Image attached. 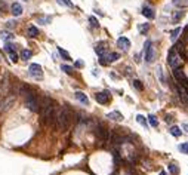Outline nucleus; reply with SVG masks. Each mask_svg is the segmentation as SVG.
Masks as SVG:
<instances>
[{"mask_svg": "<svg viewBox=\"0 0 188 175\" xmlns=\"http://www.w3.org/2000/svg\"><path fill=\"white\" fill-rule=\"evenodd\" d=\"M179 150L182 151V153H185V154H188V143L181 144V146H179Z\"/></svg>", "mask_w": 188, "mask_h": 175, "instance_id": "obj_37", "label": "nucleus"}, {"mask_svg": "<svg viewBox=\"0 0 188 175\" xmlns=\"http://www.w3.org/2000/svg\"><path fill=\"white\" fill-rule=\"evenodd\" d=\"M6 25H7V27H13V25H15V23H13V21H7V23H6Z\"/></svg>", "mask_w": 188, "mask_h": 175, "instance_id": "obj_39", "label": "nucleus"}, {"mask_svg": "<svg viewBox=\"0 0 188 175\" xmlns=\"http://www.w3.org/2000/svg\"><path fill=\"white\" fill-rule=\"evenodd\" d=\"M132 85H133V86H135L138 91H142V89H144V86H142V82H139V80H133V82H132Z\"/></svg>", "mask_w": 188, "mask_h": 175, "instance_id": "obj_32", "label": "nucleus"}, {"mask_svg": "<svg viewBox=\"0 0 188 175\" xmlns=\"http://www.w3.org/2000/svg\"><path fill=\"white\" fill-rule=\"evenodd\" d=\"M4 50H6V52H12V50H15V45L6 42V45H4Z\"/></svg>", "mask_w": 188, "mask_h": 175, "instance_id": "obj_31", "label": "nucleus"}, {"mask_svg": "<svg viewBox=\"0 0 188 175\" xmlns=\"http://www.w3.org/2000/svg\"><path fill=\"white\" fill-rule=\"evenodd\" d=\"M61 70H62L64 73H67V74H73V68H71L70 65H62Z\"/></svg>", "mask_w": 188, "mask_h": 175, "instance_id": "obj_35", "label": "nucleus"}, {"mask_svg": "<svg viewBox=\"0 0 188 175\" xmlns=\"http://www.w3.org/2000/svg\"><path fill=\"white\" fill-rule=\"evenodd\" d=\"M0 37H1L3 40H6V42H7V40H12V39H13V34H12L10 31H6V30H3V31L0 33Z\"/></svg>", "mask_w": 188, "mask_h": 175, "instance_id": "obj_19", "label": "nucleus"}, {"mask_svg": "<svg viewBox=\"0 0 188 175\" xmlns=\"http://www.w3.org/2000/svg\"><path fill=\"white\" fill-rule=\"evenodd\" d=\"M102 58H104V59L107 61V64H108V62H114V61H117L118 58H120V55H118V53H116V52H113V53L104 55Z\"/></svg>", "mask_w": 188, "mask_h": 175, "instance_id": "obj_15", "label": "nucleus"}, {"mask_svg": "<svg viewBox=\"0 0 188 175\" xmlns=\"http://www.w3.org/2000/svg\"><path fill=\"white\" fill-rule=\"evenodd\" d=\"M169 172H170V174H173V175L178 174V168H176V165H175V163H170V165H169Z\"/></svg>", "mask_w": 188, "mask_h": 175, "instance_id": "obj_30", "label": "nucleus"}, {"mask_svg": "<svg viewBox=\"0 0 188 175\" xmlns=\"http://www.w3.org/2000/svg\"><path fill=\"white\" fill-rule=\"evenodd\" d=\"M187 102H188V97H187Z\"/></svg>", "mask_w": 188, "mask_h": 175, "instance_id": "obj_43", "label": "nucleus"}, {"mask_svg": "<svg viewBox=\"0 0 188 175\" xmlns=\"http://www.w3.org/2000/svg\"><path fill=\"white\" fill-rule=\"evenodd\" d=\"M52 21V18L50 17H45V18H39V23L40 24H49Z\"/></svg>", "mask_w": 188, "mask_h": 175, "instance_id": "obj_36", "label": "nucleus"}, {"mask_svg": "<svg viewBox=\"0 0 188 175\" xmlns=\"http://www.w3.org/2000/svg\"><path fill=\"white\" fill-rule=\"evenodd\" d=\"M25 105H27V108H28L30 111H33V113H39V111H40V100L36 97L34 92H31V94H28V95L25 97Z\"/></svg>", "mask_w": 188, "mask_h": 175, "instance_id": "obj_2", "label": "nucleus"}, {"mask_svg": "<svg viewBox=\"0 0 188 175\" xmlns=\"http://www.w3.org/2000/svg\"><path fill=\"white\" fill-rule=\"evenodd\" d=\"M10 11H12V15H13V17H21V15H22V12H24L22 6H21L19 3H12Z\"/></svg>", "mask_w": 188, "mask_h": 175, "instance_id": "obj_11", "label": "nucleus"}, {"mask_svg": "<svg viewBox=\"0 0 188 175\" xmlns=\"http://www.w3.org/2000/svg\"><path fill=\"white\" fill-rule=\"evenodd\" d=\"M107 117H108V119H111V120H116V122L123 120V114H121L120 111H111V113H108V114H107Z\"/></svg>", "mask_w": 188, "mask_h": 175, "instance_id": "obj_13", "label": "nucleus"}, {"mask_svg": "<svg viewBox=\"0 0 188 175\" xmlns=\"http://www.w3.org/2000/svg\"><path fill=\"white\" fill-rule=\"evenodd\" d=\"M76 67H83V61H77V62H76Z\"/></svg>", "mask_w": 188, "mask_h": 175, "instance_id": "obj_38", "label": "nucleus"}, {"mask_svg": "<svg viewBox=\"0 0 188 175\" xmlns=\"http://www.w3.org/2000/svg\"><path fill=\"white\" fill-rule=\"evenodd\" d=\"M0 102H1V98H0Z\"/></svg>", "mask_w": 188, "mask_h": 175, "instance_id": "obj_44", "label": "nucleus"}, {"mask_svg": "<svg viewBox=\"0 0 188 175\" xmlns=\"http://www.w3.org/2000/svg\"><path fill=\"white\" fill-rule=\"evenodd\" d=\"M148 122H150V125L153 126V128H157V126H159V120H157L156 116H153V114L148 116Z\"/></svg>", "mask_w": 188, "mask_h": 175, "instance_id": "obj_23", "label": "nucleus"}, {"mask_svg": "<svg viewBox=\"0 0 188 175\" xmlns=\"http://www.w3.org/2000/svg\"><path fill=\"white\" fill-rule=\"evenodd\" d=\"M138 30H139L141 34H145V33L150 30V24H139L138 25Z\"/></svg>", "mask_w": 188, "mask_h": 175, "instance_id": "obj_24", "label": "nucleus"}, {"mask_svg": "<svg viewBox=\"0 0 188 175\" xmlns=\"http://www.w3.org/2000/svg\"><path fill=\"white\" fill-rule=\"evenodd\" d=\"M31 56H33V52H31V50H28V49H22V50H21V58H22L24 61L30 59Z\"/></svg>", "mask_w": 188, "mask_h": 175, "instance_id": "obj_20", "label": "nucleus"}, {"mask_svg": "<svg viewBox=\"0 0 188 175\" xmlns=\"http://www.w3.org/2000/svg\"><path fill=\"white\" fill-rule=\"evenodd\" d=\"M7 55L10 56V59H12V62H16V61H18V55L15 53V50H12V52H7Z\"/></svg>", "mask_w": 188, "mask_h": 175, "instance_id": "obj_34", "label": "nucleus"}, {"mask_svg": "<svg viewBox=\"0 0 188 175\" xmlns=\"http://www.w3.org/2000/svg\"><path fill=\"white\" fill-rule=\"evenodd\" d=\"M173 77L178 80V83H181V82H184V80L187 79L185 74H184V71L179 70V68H175V70H173Z\"/></svg>", "mask_w": 188, "mask_h": 175, "instance_id": "obj_12", "label": "nucleus"}, {"mask_svg": "<svg viewBox=\"0 0 188 175\" xmlns=\"http://www.w3.org/2000/svg\"><path fill=\"white\" fill-rule=\"evenodd\" d=\"M59 5H64V6H67V8H73L74 5H73V2L71 0H56Z\"/></svg>", "mask_w": 188, "mask_h": 175, "instance_id": "obj_29", "label": "nucleus"}, {"mask_svg": "<svg viewBox=\"0 0 188 175\" xmlns=\"http://www.w3.org/2000/svg\"><path fill=\"white\" fill-rule=\"evenodd\" d=\"M181 31H182V30H181V28L178 27V28H175V30H173V31L170 33V39H172V42H175V40H176V39L179 37V34H181Z\"/></svg>", "mask_w": 188, "mask_h": 175, "instance_id": "obj_21", "label": "nucleus"}, {"mask_svg": "<svg viewBox=\"0 0 188 175\" xmlns=\"http://www.w3.org/2000/svg\"><path fill=\"white\" fill-rule=\"evenodd\" d=\"M173 5L181 8V6H188V2L187 0H173Z\"/></svg>", "mask_w": 188, "mask_h": 175, "instance_id": "obj_27", "label": "nucleus"}, {"mask_svg": "<svg viewBox=\"0 0 188 175\" xmlns=\"http://www.w3.org/2000/svg\"><path fill=\"white\" fill-rule=\"evenodd\" d=\"M110 98H111V95H110L108 91H102V92H98L95 95V100L98 101L99 104H107L110 101Z\"/></svg>", "mask_w": 188, "mask_h": 175, "instance_id": "obj_7", "label": "nucleus"}, {"mask_svg": "<svg viewBox=\"0 0 188 175\" xmlns=\"http://www.w3.org/2000/svg\"><path fill=\"white\" fill-rule=\"evenodd\" d=\"M89 23H91V25L95 27V28H96V27H99V23H98V20H96L95 17H89Z\"/></svg>", "mask_w": 188, "mask_h": 175, "instance_id": "obj_33", "label": "nucleus"}, {"mask_svg": "<svg viewBox=\"0 0 188 175\" xmlns=\"http://www.w3.org/2000/svg\"><path fill=\"white\" fill-rule=\"evenodd\" d=\"M167 62H169V65L175 70V68H179L181 67V64H182V58L176 53V50L172 49L169 50V53H167Z\"/></svg>", "mask_w": 188, "mask_h": 175, "instance_id": "obj_3", "label": "nucleus"}, {"mask_svg": "<svg viewBox=\"0 0 188 175\" xmlns=\"http://www.w3.org/2000/svg\"><path fill=\"white\" fill-rule=\"evenodd\" d=\"M117 46L118 48H121L123 50H127L129 48H130V42H129V39L127 37H118V40H117Z\"/></svg>", "mask_w": 188, "mask_h": 175, "instance_id": "obj_9", "label": "nucleus"}, {"mask_svg": "<svg viewBox=\"0 0 188 175\" xmlns=\"http://www.w3.org/2000/svg\"><path fill=\"white\" fill-rule=\"evenodd\" d=\"M28 71H30V74L33 76V77H37V79H40L42 77V67L39 65V64H31L30 67H28Z\"/></svg>", "mask_w": 188, "mask_h": 175, "instance_id": "obj_8", "label": "nucleus"}, {"mask_svg": "<svg viewBox=\"0 0 188 175\" xmlns=\"http://www.w3.org/2000/svg\"><path fill=\"white\" fill-rule=\"evenodd\" d=\"M169 132H170L173 137H181V134H182V132H181V128H178V126H172Z\"/></svg>", "mask_w": 188, "mask_h": 175, "instance_id": "obj_22", "label": "nucleus"}, {"mask_svg": "<svg viewBox=\"0 0 188 175\" xmlns=\"http://www.w3.org/2000/svg\"><path fill=\"white\" fill-rule=\"evenodd\" d=\"M185 14L182 12V11H178V12H175V15H173V23H178L182 17H184Z\"/></svg>", "mask_w": 188, "mask_h": 175, "instance_id": "obj_25", "label": "nucleus"}, {"mask_svg": "<svg viewBox=\"0 0 188 175\" xmlns=\"http://www.w3.org/2000/svg\"><path fill=\"white\" fill-rule=\"evenodd\" d=\"M27 36L28 37H37L39 36V28L34 27V25H30L28 30H27Z\"/></svg>", "mask_w": 188, "mask_h": 175, "instance_id": "obj_17", "label": "nucleus"}, {"mask_svg": "<svg viewBox=\"0 0 188 175\" xmlns=\"http://www.w3.org/2000/svg\"><path fill=\"white\" fill-rule=\"evenodd\" d=\"M182 129H184L185 132H188V123H184V125H182Z\"/></svg>", "mask_w": 188, "mask_h": 175, "instance_id": "obj_40", "label": "nucleus"}, {"mask_svg": "<svg viewBox=\"0 0 188 175\" xmlns=\"http://www.w3.org/2000/svg\"><path fill=\"white\" fill-rule=\"evenodd\" d=\"M172 120V116H166V122H170Z\"/></svg>", "mask_w": 188, "mask_h": 175, "instance_id": "obj_41", "label": "nucleus"}, {"mask_svg": "<svg viewBox=\"0 0 188 175\" xmlns=\"http://www.w3.org/2000/svg\"><path fill=\"white\" fill-rule=\"evenodd\" d=\"M142 15L144 17H147V18H150V20H154V11L151 9V8H148V6H144V9H142Z\"/></svg>", "mask_w": 188, "mask_h": 175, "instance_id": "obj_16", "label": "nucleus"}, {"mask_svg": "<svg viewBox=\"0 0 188 175\" xmlns=\"http://www.w3.org/2000/svg\"><path fill=\"white\" fill-rule=\"evenodd\" d=\"M173 49L176 50V53H178L182 59L187 56V52H185V48H184V42H178V43L173 46Z\"/></svg>", "mask_w": 188, "mask_h": 175, "instance_id": "obj_10", "label": "nucleus"}, {"mask_svg": "<svg viewBox=\"0 0 188 175\" xmlns=\"http://www.w3.org/2000/svg\"><path fill=\"white\" fill-rule=\"evenodd\" d=\"M136 120H138V123H139V125H142V126H145V128H147V119H145L144 116L138 114V116H136Z\"/></svg>", "mask_w": 188, "mask_h": 175, "instance_id": "obj_28", "label": "nucleus"}, {"mask_svg": "<svg viewBox=\"0 0 188 175\" xmlns=\"http://www.w3.org/2000/svg\"><path fill=\"white\" fill-rule=\"evenodd\" d=\"M58 52L61 53V56H62V58H65V59H68V61H70V59H71L70 53H68V52H65V50L62 49V48H58Z\"/></svg>", "mask_w": 188, "mask_h": 175, "instance_id": "obj_26", "label": "nucleus"}, {"mask_svg": "<svg viewBox=\"0 0 188 175\" xmlns=\"http://www.w3.org/2000/svg\"><path fill=\"white\" fill-rule=\"evenodd\" d=\"M105 50L107 49H105V45H104V43H98L96 48H95V52H96L99 56H104V55H105Z\"/></svg>", "mask_w": 188, "mask_h": 175, "instance_id": "obj_18", "label": "nucleus"}, {"mask_svg": "<svg viewBox=\"0 0 188 175\" xmlns=\"http://www.w3.org/2000/svg\"><path fill=\"white\" fill-rule=\"evenodd\" d=\"M95 135L98 138L99 143H107L108 141V137H110V132L107 131V128L102 125H98L95 128Z\"/></svg>", "mask_w": 188, "mask_h": 175, "instance_id": "obj_5", "label": "nucleus"}, {"mask_svg": "<svg viewBox=\"0 0 188 175\" xmlns=\"http://www.w3.org/2000/svg\"><path fill=\"white\" fill-rule=\"evenodd\" d=\"M160 175H167V174H166L165 171H162V172H160Z\"/></svg>", "mask_w": 188, "mask_h": 175, "instance_id": "obj_42", "label": "nucleus"}, {"mask_svg": "<svg viewBox=\"0 0 188 175\" xmlns=\"http://www.w3.org/2000/svg\"><path fill=\"white\" fill-rule=\"evenodd\" d=\"M76 98L77 101H80L82 104H85V105H88L89 104V98L86 97V94H83V92H80V91H77L76 92Z\"/></svg>", "mask_w": 188, "mask_h": 175, "instance_id": "obj_14", "label": "nucleus"}, {"mask_svg": "<svg viewBox=\"0 0 188 175\" xmlns=\"http://www.w3.org/2000/svg\"><path fill=\"white\" fill-rule=\"evenodd\" d=\"M71 119H73V114H71V110L68 107H61L58 110V113L55 114V125L58 126L61 131H67L71 125Z\"/></svg>", "mask_w": 188, "mask_h": 175, "instance_id": "obj_1", "label": "nucleus"}, {"mask_svg": "<svg viewBox=\"0 0 188 175\" xmlns=\"http://www.w3.org/2000/svg\"><path fill=\"white\" fill-rule=\"evenodd\" d=\"M15 104V95H10V97H4L1 98L0 102V113H6L12 108V105Z\"/></svg>", "mask_w": 188, "mask_h": 175, "instance_id": "obj_6", "label": "nucleus"}, {"mask_svg": "<svg viewBox=\"0 0 188 175\" xmlns=\"http://www.w3.org/2000/svg\"><path fill=\"white\" fill-rule=\"evenodd\" d=\"M25 2H28V0H25Z\"/></svg>", "mask_w": 188, "mask_h": 175, "instance_id": "obj_45", "label": "nucleus"}, {"mask_svg": "<svg viewBox=\"0 0 188 175\" xmlns=\"http://www.w3.org/2000/svg\"><path fill=\"white\" fill-rule=\"evenodd\" d=\"M154 59H156V48L150 40H147L145 42V61L148 64H151Z\"/></svg>", "mask_w": 188, "mask_h": 175, "instance_id": "obj_4", "label": "nucleus"}]
</instances>
